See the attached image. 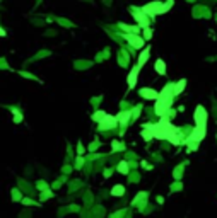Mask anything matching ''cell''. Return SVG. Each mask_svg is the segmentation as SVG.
<instances>
[{
	"label": "cell",
	"mask_w": 217,
	"mask_h": 218,
	"mask_svg": "<svg viewBox=\"0 0 217 218\" xmlns=\"http://www.w3.org/2000/svg\"><path fill=\"white\" fill-rule=\"evenodd\" d=\"M140 96L145 97V99H157L159 94L152 89H140Z\"/></svg>",
	"instance_id": "obj_1"
},
{
	"label": "cell",
	"mask_w": 217,
	"mask_h": 218,
	"mask_svg": "<svg viewBox=\"0 0 217 218\" xmlns=\"http://www.w3.org/2000/svg\"><path fill=\"white\" fill-rule=\"evenodd\" d=\"M139 68H140L139 65L132 68V73H130V77H128V87H130V89H132V87L135 85V82H137V73H139Z\"/></svg>",
	"instance_id": "obj_2"
},
{
	"label": "cell",
	"mask_w": 217,
	"mask_h": 218,
	"mask_svg": "<svg viewBox=\"0 0 217 218\" xmlns=\"http://www.w3.org/2000/svg\"><path fill=\"white\" fill-rule=\"evenodd\" d=\"M125 38L128 39L130 45L135 46V48H142L144 46V39H140V38H132V36H128V34H125Z\"/></svg>",
	"instance_id": "obj_3"
},
{
	"label": "cell",
	"mask_w": 217,
	"mask_h": 218,
	"mask_svg": "<svg viewBox=\"0 0 217 218\" xmlns=\"http://www.w3.org/2000/svg\"><path fill=\"white\" fill-rule=\"evenodd\" d=\"M154 68H155V72H157L159 75H164V73H166V65H164V61H162V60H157V61H155Z\"/></svg>",
	"instance_id": "obj_4"
},
{
	"label": "cell",
	"mask_w": 217,
	"mask_h": 218,
	"mask_svg": "<svg viewBox=\"0 0 217 218\" xmlns=\"http://www.w3.org/2000/svg\"><path fill=\"white\" fill-rule=\"evenodd\" d=\"M149 54H150V50L149 48H145L142 51V54L139 56V67H142V65H145V60L149 58Z\"/></svg>",
	"instance_id": "obj_5"
},
{
	"label": "cell",
	"mask_w": 217,
	"mask_h": 218,
	"mask_svg": "<svg viewBox=\"0 0 217 218\" xmlns=\"http://www.w3.org/2000/svg\"><path fill=\"white\" fill-rule=\"evenodd\" d=\"M185 85H186V80H185V78H183V80H180V82L175 85V94H180L183 89H185Z\"/></svg>",
	"instance_id": "obj_6"
},
{
	"label": "cell",
	"mask_w": 217,
	"mask_h": 218,
	"mask_svg": "<svg viewBox=\"0 0 217 218\" xmlns=\"http://www.w3.org/2000/svg\"><path fill=\"white\" fill-rule=\"evenodd\" d=\"M125 192V187L123 186H115L113 189H111V194L113 196H121Z\"/></svg>",
	"instance_id": "obj_7"
},
{
	"label": "cell",
	"mask_w": 217,
	"mask_h": 218,
	"mask_svg": "<svg viewBox=\"0 0 217 218\" xmlns=\"http://www.w3.org/2000/svg\"><path fill=\"white\" fill-rule=\"evenodd\" d=\"M181 172H183V165H178V167H176V172H175L176 179H180V177H181Z\"/></svg>",
	"instance_id": "obj_8"
},
{
	"label": "cell",
	"mask_w": 217,
	"mask_h": 218,
	"mask_svg": "<svg viewBox=\"0 0 217 218\" xmlns=\"http://www.w3.org/2000/svg\"><path fill=\"white\" fill-rule=\"evenodd\" d=\"M118 169H120V172L126 174V172H128V170H126V162H121V164H120V167H118Z\"/></svg>",
	"instance_id": "obj_9"
},
{
	"label": "cell",
	"mask_w": 217,
	"mask_h": 218,
	"mask_svg": "<svg viewBox=\"0 0 217 218\" xmlns=\"http://www.w3.org/2000/svg\"><path fill=\"white\" fill-rule=\"evenodd\" d=\"M128 112H123V114H120V118H118V119H120V121L121 123H126V119H128Z\"/></svg>",
	"instance_id": "obj_10"
},
{
	"label": "cell",
	"mask_w": 217,
	"mask_h": 218,
	"mask_svg": "<svg viewBox=\"0 0 217 218\" xmlns=\"http://www.w3.org/2000/svg\"><path fill=\"white\" fill-rule=\"evenodd\" d=\"M144 34H145L147 39H149V38H150V29H145V31H144Z\"/></svg>",
	"instance_id": "obj_11"
},
{
	"label": "cell",
	"mask_w": 217,
	"mask_h": 218,
	"mask_svg": "<svg viewBox=\"0 0 217 218\" xmlns=\"http://www.w3.org/2000/svg\"><path fill=\"white\" fill-rule=\"evenodd\" d=\"M0 36H5V31H3V29H0Z\"/></svg>",
	"instance_id": "obj_12"
}]
</instances>
